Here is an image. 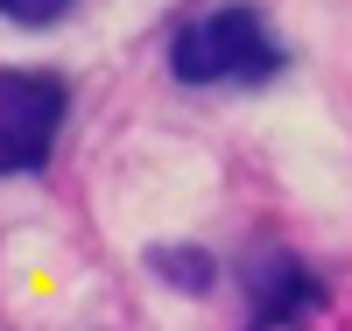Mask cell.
I'll return each mask as SVG.
<instances>
[{
    "label": "cell",
    "mask_w": 352,
    "mask_h": 331,
    "mask_svg": "<svg viewBox=\"0 0 352 331\" xmlns=\"http://www.w3.org/2000/svg\"><path fill=\"white\" fill-rule=\"evenodd\" d=\"M282 71H289V50L254 0H219V8L176 21L169 36V78L190 92H204V85L254 92V85H275Z\"/></svg>",
    "instance_id": "cell-1"
},
{
    "label": "cell",
    "mask_w": 352,
    "mask_h": 331,
    "mask_svg": "<svg viewBox=\"0 0 352 331\" xmlns=\"http://www.w3.org/2000/svg\"><path fill=\"white\" fill-rule=\"evenodd\" d=\"M240 289H247V331H296L324 310V275L289 254V247H254L240 261Z\"/></svg>",
    "instance_id": "cell-3"
},
{
    "label": "cell",
    "mask_w": 352,
    "mask_h": 331,
    "mask_svg": "<svg viewBox=\"0 0 352 331\" xmlns=\"http://www.w3.org/2000/svg\"><path fill=\"white\" fill-rule=\"evenodd\" d=\"M71 85L36 64H0V176H43L64 134Z\"/></svg>",
    "instance_id": "cell-2"
},
{
    "label": "cell",
    "mask_w": 352,
    "mask_h": 331,
    "mask_svg": "<svg viewBox=\"0 0 352 331\" xmlns=\"http://www.w3.org/2000/svg\"><path fill=\"white\" fill-rule=\"evenodd\" d=\"M148 268H155V282L184 289V296H212L219 289V261L204 247H148Z\"/></svg>",
    "instance_id": "cell-4"
},
{
    "label": "cell",
    "mask_w": 352,
    "mask_h": 331,
    "mask_svg": "<svg viewBox=\"0 0 352 331\" xmlns=\"http://www.w3.org/2000/svg\"><path fill=\"white\" fill-rule=\"evenodd\" d=\"M78 0H0V21H14V28H56V21H71Z\"/></svg>",
    "instance_id": "cell-5"
}]
</instances>
